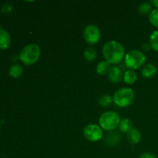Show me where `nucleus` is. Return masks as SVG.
<instances>
[{
  "mask_svg": "<svg viewBox=\"0 0 158 158\" xmlns=\"http://www.w3.org/2000/svg\"><path fill=\"white\" fill-rule=\"evenodd\" d=\"M137 80V73L132 69H127L123 73V81L128 85H132L136 83Z\"/></svg>",
  "mask_w": 158,
  "mask_h": 158,
  "instance_id": "ddd939ff",
  "label": "nucleus"
},
{
  "mask_svg": "<svg viewBox=\"0 0 158 158\" xmlns=\"http://www.w3.org/2000/svg\"><path fill=\"white\" fill-rule=\"evenodd\" d=\"M12 9H13V7H12V5L10 4V3H6V4H4L2 6V12H3V13H11V12H12Z\"/></svg>",
  "mask_w": 158,
  "mask_h": 158,
  "instance_id": "4be33fe9",
  "label": "nucleus"
},
{
  "mask_svg": "<svg viewBox=\"0 0 158 158\" xmlns=\"http://www.w3.org/2000/svg\"><path fill=\"white\" fill-rule=\"evenodd\" d=\"M157 68L152 63H148L143 66L141 69V75L145 79H151L157 74Z\"/></svg>",
  "mask_w": 158,
  "mask_h": 158,
  "instance_id": "9d476101",
  "label": "nucleus"
},
{
  "mask_svg": "<svg viewBox=\"0 0 158 158\" xmlns=\"http://www.w3.org/2000/svg\"><path fill=\"white\" fill-rule=\"evenodd\" d=\"M149 21L152 26L158 28V9H154L149 14Z\"/></svg>",
  "mask_w": 158,
  "mask_h": 158,
  "instance_id": "412c9836",
  "label": "nucleus"
},
{
  "mask_svg": "<svg viewBox=\"0 0 158 158\" xmlns=\"http://www.w3.org/2000/svg\"><path fill=\"white\" fill-rule=\"evenodd\" d=\"M133 127H133L132 121L131 120H129V119L124 118L122 120H120V124H119V129H120V131L121 132L127 134Z\"/></svg>",
  "mask_w": 158,
  "mask_h": 158,
  "instance_id": "dca6fc26",
  "label": "nucleus"
},
{
  "mask_svg": "<svg viewBox=\"0 0 158 158\" xmlns=\"http://www.w3.org/2000/svg\"><path fill=\"white\" fill-rule=\"evenodd\" d=\"M146 62V56L142 51L137 49H133L129 51L125 55L124 63L129 69L135 70L139 69Z\"/></svg>",
  "mask_w": 158,
  "mask_h": 158,
  "instance_id": "39448f33",
  "label": "nucleus"
},
{
  "mask_svg": "<svg viewBox=\"0 0 158 158\" xmlns=\"http://www.w3.org/2000/svg\"><path fill=\"white\" fill-rule=\"evenodd\" d=\"M107 77L110 81L113 83H120L123 80V71L117 66L110 68L107 73Z\"/></svg>",
  "mask_w": 158,
  "mask_h": 158,
  "instance_id": "6e6552de",
  "label": "nucleus"
},
{
  "mask_svg": "<svg viewBox=\"0 0 158 158\" xmlns=\"http://www.w3.org/2000/svg\"><path fill=\"white\" fill-rule=\"evenodd\" d=\"M103 55L110 64H117L125 57V49L123 45L115 40L108 41L103 46Z\"/></svg>",
  "mask_w": 158,
  "mask_h": 158,
  "instance_id": "f257e3e1",
  "label": "nucleus"
},
{
  "mask_svg": "<svg viewBox=\"0 0 158 158\" xmlns=\"http://www.w3.org/2000/svg\"><path fill=\"white\" fill-rule=\"evenodd\" d=\"M120 118L119 114L114 111L104 112L99 119V123L102 130L106 131H114L119 127Z\"/></svg>",
  "mask_w": 158,
  "mask_h": 158,
  "instance_id": "20e7f679",
  "label": "nucleus"
},
{
  "mask_svg": "<svg viewBox=\"0 0 158 158\" xmlns=\"http://www.w3.org/2000/svg\"><path fill=\"white\" fill-rule=\"evenodd\" d=\"M84 58L87 60L88 62H92L97 58V51L92 46H89L86 48L83 52Z\"/></svg>",
  "mask_w": 158,
  "mask_h": 158,
  "instance_id": "f3484780",
  "label": "nucleus"
},
{
  "mask_svg": "<svg viewBox=\"0 0 158 158\" xmlns=\"http://www.w3.org/2000/svg\"><path fill=\"white\" fill-rule=\"evenodd\" d=\"M151 3L152 6L155 7V9H158V0H153V1H151Z\"/></svg>",
  "mask_w": 158,
  "mask_h": 158,
  "instance_id": "393cba45",
  "label": "nucleus"
},
{
  "mask_svg": "<svg viewBox=\"0 0 158 158\" xmlns=\"http://www.w3.org/2000/svg\"><path fill=\"white\" fill-rule=\"evenodd\" d=\"M85 138L90 142H97L101 140L103 136V131L100 126L97 124H89L83 130Z\"/></svg>",
  "mask_w": 158,
  "mask_h": 158,
  "instance_id": "423d86ee",
  "label": "nucleus"
},
{
  "mask_svg": "<svg viewBox=\"0 0 158 158\" xmlns=\"http://www.w3.org/2000/svg\"><path fill=\"white\" fill-rule=\"evenodd\" d=\"M139 158H157L155 154L151 152H144L140 155Z\"/></svg>",
  "mask_w": 158,
  "mask_h": 158,
  "instance_id": "5701e85b",
  "label": "nucleus"
},
{
  "mask_svg": "<svg viewBox=\"0 0 158 158\" xmlns=\"http://www.w3.org/2000/svg\"><path fill=\"white\" fill-rule=\"evenodd\" d=\"M101 36L100 30L95 25H88L83 30V37L87 43L94 45L99 42Z\"/></svg>",
  "mask_w": 158,
  "mask_h": 158,
  "instance_id": "0eeeda50",
  "label": "nucleus"
},
{
  "mask_svg": "<svg viewBox=\"0 0 158 158\" xmlns=\"http://www.w3.org/2000/svg\"><path fill=\"white\" fill-rule=\"evenodd\" d=\"M126 134L128 141L132 144H137L141 140V133L136 127L131 128Z\"/></svg>",
  "mask_w": 158,
  "mask_h": 158,
  "instance_id": "9b49d317",
  "label": "nucleus"
},
{
  "mask_svg": "<svg viewBox=\"0 0 158 158\" xmlns=\"http://www.w3.org/2000/svg\"><path fill=\"white\" fill-rule=\"evenodd\" d=\"M141 48H142V49H143V51H144V52H149V51L152 49V48H151V44H150V43H143L141 46Z\"/></svg>",
  "mask_w": 158,
  "mask_h": 158,
  "instance_id": "b1692460",
  "label": "nucleus"
},
{
  "mask_svg": "<svg viewBox=\"0 0 158 158\" xmlns=\"http://www.w3.org/2000/svg\"><path fill=\"white\" fill-rule=\"evenodd\" d=\"M41 54V49L37 44L30 43L23 48L19 53V59L27 66L33 65L39 60Z\"/></svg>",
  "mask_w": 158,
  "mask_h": 158,
  "instance_id": "f03ea898",
  "label": "nucleus"
},
{
  "mask_svg": "<svg viewBox=\"0 0 158 158\" xmlns=\"http://www.w3.org/2000/svg\"><path fill=\"white\" fill-rule=\"evenodd\" d=\"M150 44L154 51L158 52V30L154 31L150 36Z\"/></svg>",
  "mask_w": 158,
  "mask_h": 158,
  "instance_id": "aec40b11",
  "label": "nucleus"
},
{
  "mask_svg": "<svg viewBox=\"0 0 158 158\" xmlns=\"http://www.w3.org/2000/svg\"><path fill=\"white\" fill-rule=\"evenodd\" d=\"M9 75L13 78H19L22 76L23 73V66L20 64H13L9 68Z\"/></svg>",
  "mask_w": 158,
  "mask_h": 158,
  "instance_id": "4468645a",
  "label": "nucleus"
},
{
  "mask_svg": "<svg viewBox=\"0 0 158 158\" xmlns=\"http://www.w3.org/2000/svg\"><path fill=\"white\" fill-rule=\"evenodd\" d=\"M0 127H1V126H0Z\"/></svg>",
  "mask_w": 158,
  "mask_h": 158,
  "instance_id": "a878e982",
  "label": "nucleus"
},
{
  "mask_svg": "<svg viewBox=\"0 0 158 158\" xmlns=\"http://www.w3.org/2000/svg\"><path fill=\"white\" fill-rule=\"evenodd\" d=\"M121 139V135L117 131H110L104 137V142L107 146H115L118 144Z\"/></svg>",
  "mask_w": 158,
  "mask_h": 158,
  "instance_id": "1a4fd4ad",
  "label": "nucleus"
},
{
  "mask_svg": "<svg viewBox=\"0 0 158 158\" xmlns=\"http://www.w3.org/2000/svg\"><path fill=\"white\" fill-rule=\"evenodd\" d=\"M152 6H153L151 5V2H143L138 6L137 11H138L140 15H148V14L151 13V11L153 10Z\"/></svg>",
  "mask_w": 158,
  "mask_h": 158,
  "instance_id": "a211bd4d",
  "label": "nucleus"
},
{
  "mask_svg": "<svg viewBox=\"0 0 158 158\" xmlns=\"http://www.w3.org/2000/svg\"><path fill=\"white\" fill-rule=\"evenodd\" d=\"M12 40L9 32L0 28V49H6L10 46Z\"/></svg>",
  "mask_w": 158,
  "mask_h": 158,
  "instance_id": "f8f14e48",
  "label": "nucleus"
},
{
  "mask_svg": "<svg viewBox=\"0 0 158 158\" xmlns=\"http://www.w3.org/2000/svg\"><path fill=\"white\" fill-rule=\"evenodd\" d=\"M113 102H114V100H113L112 97L109 95H106V94L102 95L98 99V103L102 107H108L110 105H111Z\"/></svg>",
  "mask_w": 158,
  "mask_h": 158,
  "instance_id": "6ab92c4d",
  "label": "nucleus"
},
{
  "mask_svg": "<svg viewBox=\"0 0 158 158\" xmlns=\"http://www.w3.org/2000/svg\"><path fill=\"white\" fill-rule=\"evenodd\" d=\"M110 68V63H108L106 60H103V61H100L97 64L96 71H97L99 75L103 76L105 75V74H107Z\"/></svg>",
  "mask_w": 158,
  "mask_h": 158,
  "instance_id": "2eb2a0df",
  "label": "nucleus"
},
{
  "mask_svg": "<svg viewBox=\"0 0 158 158\" xmlns=\"http://www.w3.org/2000/svg\"><path fill=\"white\" fill-rule=\"evenodd\" d=\"M135 98L134 91L131 88H121L117 90L113 97L114 103L119 107H127L134 102Z\"/></svg>",
  "mask_w": 158,
  "mask_h": 158,
  "instance_id": "7ed1b4c3",
  "label": "nucleus"
}]
</instances>
